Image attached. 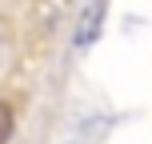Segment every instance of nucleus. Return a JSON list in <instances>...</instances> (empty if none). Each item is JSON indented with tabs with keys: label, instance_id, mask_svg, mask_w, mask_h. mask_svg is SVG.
<instances>
[{
	"label": "nucleus",
	"instance_id": "obj_2",
	"mask_svg": "<svg viewBox=\"0 0 152 144\" xmlns=\"http://www.w3.org/2000/svg\"><path fill=\"white\" fill-rule=\"evenodd\" d=\"M104 132H108V120H88L84 132H80L72 144H96V140H104Z\"/></svg>",
	"mask_w": 152,
	"mask_h": 144
},
{
	"label": "nucleus",
	"instance_id": "obj_3",
	"mask_svg": "<svg viewBox=\"0 0 152 144\" xmlns=\"http://www.w3.org/2000/svg\"><path fill=\"white\" fill-rule=\"evenodd\" d=\"M12 132H16V112H12V104L0 100V144L12 140Z\"/></svg>",
	"mask_w": 152,
	"mask_h": 144
},
{
	"label": "nucleus",
	"instance_id": "obj_1",
	"mask_svg": "<svg viewBox=\"0 0 152 144\" xmlns=\"http://www.w3.org/2000/svg\"><path fill=\"white\" fill-rule=\"evenodd\" d=\"M104 16H108V8H104V4H88V8L80 12V20H76V36H72V44H76V48H88V44H96Z\"/></svg>",
	"mask_w": 152,
	"mask_h": 144
}]
</instances>
